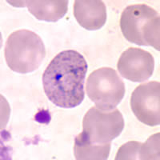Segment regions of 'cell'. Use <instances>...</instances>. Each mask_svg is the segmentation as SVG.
<instances>
[{
    "instance_id": "1",
    "label": "cell",
    "mask_w": 160,
    "mask_h": 160,
    "mask_svg": "<svg viewBox=\"0 0 160 160\" xmlns=\"http://www.w3.org/2000/svg\"><path fill=\"white\" fill-rule=\"evenodd\" d=\"M88 63L76 51L60 52L51 61L42 75V86L51 102L62 108L80 105L85 97L84 81Z\"/></svg>"
},
{
    "instance_id": "2",
    "label": "cell",
    "mask_w": 160,
    "mask_h": 160,
    "mask_svg": "<svg viewBox=\"0 0 160 160\" xmlns=\"http://www.w3.org/2000/svg\"><path fill=\"white\" fill-rule=\"evenodd\" d=\"M120 28L129 42L160 50V18L149 6L135 4L126 8L121 15Z\"/></svg>"
},
{
    "instance_id": "3",
    "label": "cell",
    "mask_w": 160,
    "mask_h": 160,
    "mask_svg": "<svg viewBox=\"0 0 160 160\" xmlns=\"http://www.w3.org/2000/svg\"><path fill=\"white\" fill-rule=\"evenodd\" d=\"M5 59L11 71L28 74L38 69L46 56L42 38L36 33L19 30L9 35L5 44Z\"/></svg>"
},
{
    "instance_id": "4",
    "label": "cell",
    "mask_w": 160,
    "mask_h": 160,
    "mask_svg": "<svg viewBox=\"0 0 160 160\" xmlns=\"http://www.w3.org/2000/svg\"><path fill=\"white\" fill-rule=\"evenodd\" d=\"M87 94L98 108L115 109L125 95V84L116 71L102 68L91 72L87 80Z\"/></svg>"
},
{
    "instance_id": "5",
    "label": "cell",
    "mask_w": 160,
    "mask_h": 160,
    "mask_svg": "<svg viewBox=\"0 0 160 160\" xmlns=\"http://www.w3.org/2000/svg\"><path fill=\"white\" fill-rule=\"evenodd\" d=\"M123 128V117L117 109L104 111L93 107L82 120V132L96 144L110 143L119 136Z\"/></svg>"
},
{
    "instance_id": "6",
    "label": "cell",
    "mask_w": 160,
    "mask_h": 160,
    "mask_svg": "<svg viewBox=\"0 0 160 160\" xmlns=\"http://www.w3.org/2000/svg\"><path fill=\"white\" fill-rule=\"evenodd\" d=\"M131 108L141 122L150 127L159 125V82H148L137 87L131 95Z\"/></svg>"
},
{
    "instance_id": "7",
    "label": "cell",
    "mask_w": 160,
    "mask_h": 160,
    "mask_svg": "<svg viewBox=\"0 0 160 160\" xmlns=\"http://www.w3.org/2000/svg\"><path fill=\"white\" fill-rule=\"evenodd\" d=\"M117 68L123 78L135 82H144L154 72L155 59L148 51L130 48L119 57Z\"/></svg>"
},
{
    "instance_id": "8",
    "label": "cell",
    "mask_w": 160,
    "mask_h": 160,
    "mask_svg": "<svg viewBox=\"0 0 160 160\" xmlns=\"http://www.w3.org/2000/svg\"><path fill=\"white\" fill-rule=\"evenodd\" d=\"M74 15L82 28L88 31L102 28L107 21V8L99 0H76Z\"/></svg>"
},
{
    "instance_id": "9",
    "label": "cell",
    "mask_w": 160,
    "mask_h": 160,
    "mask_svg": "<svg viewBox=\"0 0 160 160\" xmlns=\"http://www.w3.org/2000/svg\"><path fill=\"white\" fill-rule=\"evenodd\" d=\"M22 2L37 19L47 22H57L63 18L68 10V0H27Z\"/></svg>"
},
{
    "instance_id": "10",
    "label": "cell",
    "mask_w": 160,
    "mask_h": 160,
    "mask_svg": "<svg viewBox=\"0 0 160 160\" xmlns=\"http://www.w3.org/2000/svg\"><path fill=\"white\" fill-rule=\"evenodd\" d=\"M111 151V142L96 144L91 142L83 132H81L75 139L74 153L78 160L108 159Z\"/></svg>"
},
{
    "instance_id": "11",
    "label": "cell",
    "mask_w": 160,
    "mask_h": 160,
    "mask_svg": "<svg viewBox=\"0 0 160 160\" xmlns=\"http://www.w3.org/2000/svg\"><path fill=\"white\" fill-rule=\"evenodd\" d=\"M138 159H159V133L151 135L146 142L141 144Z\"/></svg>"
},
{
    "instance_id": "12",
    "label": "cell",
    "mask_w": 160,
    "mask_h": 160,
    "mask_svg": "<svg viewBox=\"0 0 160 160\" xmlns=\"http://www.w3.org/2000/svg\"><path fill=\"white\" fill-rule=\"evenodd\" d=\"M141 144L142 142H135V141L128 142L126 144H123L118 149L115 156V159H138V151Z\"/></svg>"
}]
</instances>
